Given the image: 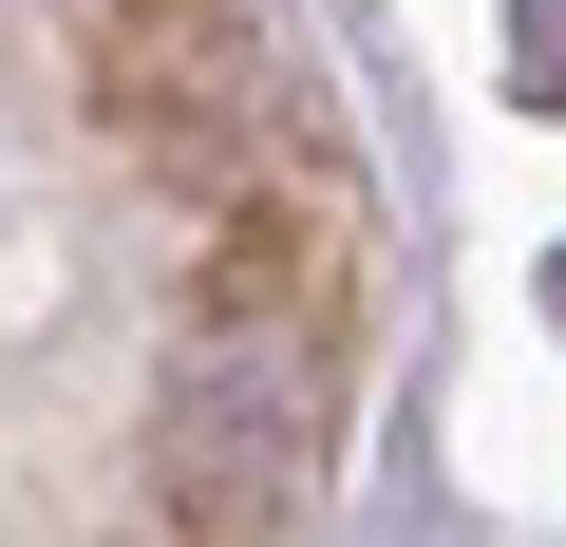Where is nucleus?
<instances>
[{
    "mask_svg": "<svg viewBox=\"0 0 566 547\" xmlns=\"http://www.w3.org/2000/svg\"><path fill=\"white\" fill-rule=\"evenodd\" d=\"M510 20H528V76L566 95V0H510Z\"/></svg>",
    "mask_w": 566,
    "mask_h": 547,
    "instance_id": "nucleus-2",
    "label": "nucleus"
},
{
    "mask_svg": "<svg viewBox=\"0 0 566 547\" xmlns=\"http://www.w3.org/2000/svg\"><path fill=\"white\" fill-rule=\"evenodd\" d=\"M303 491H322V340L245 303V322L189 340L170 397H151V509H170V528H283Z\"/></svg>",
    "mask_w": 566,
    "mask_h": 547,
    "instance_id": "nucleus-1",
    "label": "nucleus"
},
{
    "mask_svg": "<svg viewBox=\"0 0 566 547\" xmlns=\"http://www.w3.org/2000/svg\"><path fill=\"white\" fill-rule=\"evenodd\" d=\"M547 303H566V284H547Z\"/></svg>",
    "mask_w": 566,
    "mask_h": 547,
    "instance_id": "nucleus-3",
    "label": "nucleus"
}]
</instances>
